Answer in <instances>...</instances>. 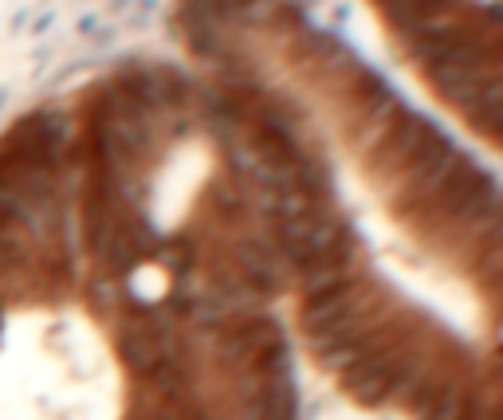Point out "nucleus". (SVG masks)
Listing matches in <instances>:
<instances>
[{
  "instance_id": "obj_8",
  "label": "nucleus",
  "mask_w": 503,
  "mask_h": 420,
  "mask_svg": "<svg viewBox=\"0 0 503 420\" xmlns=\"http://www.w3.org/2000/svg\"><path fill=\"white\" fill-rule=\"evenodd\" d=\"M291 4H299V8H319V0H291Z\"/></svg>"
},
{
  "instance_id": "obj_7",
  "label": "nucleus",
  "mask_w": 503,
  "mask_h": 420,
  "mask_svg": "<svg viewBox=\"0 0 503 420\" xmlns=\"http://www.w3.org/2000/svg\"><path fill=\"white\" fill-rule=\"evenodd\" d=\"M334 20H350V4H346V0L334 4Z\"/></svg>"
},
{
  "instance_id": "obj_5",
  "label": "nucleus",
  "mask_w": 503,
  "mask_h": 420,
  "mask_svg": "<svg viewBox=\"0 0 503 420\" xmlns=\"http://www.w3.org/2000/svg\"><path fill=\"white\" fill-rule=\"evenodd\" d=\"M134 4H138V0H110V12L130 16V12H134Z\"/></svg>"
},
{
  "instance_id": "obj_1",
  "label": "nucleus",
  "mask_w": 503,
  "mask_h": 420,
  "mask_svg": "<svg viewBox=\"0 0 503 420\" xmlns=\"http://www.w3.org/2000/svg\"><path fill=\"white\" fill-rule=\"evenodd\" d=\"M87 67H95V59H71L67 67L55 71V79H52V82H67V79H75V75H83Z\"/></svg>"
},
{
  "instance_id": "obj_3",
  "label": "nucleus",
  "mask_w": 503,
  "mask_h": 420,
  "mask_svg": "<svg viewBox=\"0 0 503 420\" xmlns=\"http://www.w3.org/2000/svg\"><path fill=\"white\" fill-rule=\"evenodd\" d=\"M55 27V8H43L40 16H32V36H47Z\"/></svg>"
},
{
  "instance_id": "obj_9",
  "label": "nucleus",
  "mask_w": 503,
  "mask_h": 420,
  "mask_svg": "<svg viewBox=\"0 0 503 420\" xmlns=\"http://www.w3.org/2000/svg\"><path fill=\"white\" fill-rule=\"evenodd\" d=\"M8 107V87H0V110Z\"/></svg>"
},
{
  "instance_id": "obj_4",
  "label": "nucleus",
  "mask_w": 503,
  "mask_h": 420,
  "mask_svg": "<svg viewBox=\"0 0 503 420\" xmlns=\"http://www.w3.org/2000/svg\"><path fill=\"white\" fill-rule=\"evenodd\" d=\"M98 24H103V20H98V12H87V16H79V36H83V40H87V36H91V32H95Z\"/></svg>"
},
{
  "instance_id": "obj_2",
  "label": "nucleus",
  "mask_w": 503,
  "mask_h": 420,
  "mask_svg": "<svg viewBox=\"0 0 503 420\" xmlns=\"http://www.w3.org/2000/svg\"><path fill=\"white\" fill-rule=\"evenodd\" d=\"M87 40L95 43V47H110V43L118 40V27H110V24H98L95 32H91V36H87Z\"/></svg>"
},
{
  "instance_id": "obj_6",
  "label": "nucleus",
  "mask_w": 503,
  "mask_h": 420,
  "mask_svg": "<svg viewBox=\"0 0 503 420\" xmlns=\"http://www.w3.org/2000/svg\"><path fill=\"white\" fill-rule=\"evenodd\" d=\"M28 16H32V12H28V8H20V12L12 16V27H8V32H12V36H20V32H24V24H28Z\"/></svg>"
}]
</instances>
